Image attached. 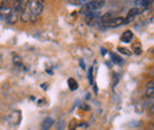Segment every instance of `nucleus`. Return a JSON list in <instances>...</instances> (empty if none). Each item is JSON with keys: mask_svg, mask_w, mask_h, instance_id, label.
<instances>
[{"mask_svg": "<svg viewBox=\"0 0 154 130\" xmlns=\"http://www.w3.org/2000/svg\"><path fill=\"white\" fill-rule=\"evenodd\" d=\"M147 88H154V80H151V82H148V84H147Z\"/></svg>", "mask_w": 154, "mask_h": 130, "instance_id": "6ab92c4d", "label": "nucleus"}, {"mask_svg": "<svg viewBox=\"0 0 154 130\" xmlns=\"http://www.w3.org/2000/svg\"><path fill=\"white\" fill-rule=\"evenodd\" d=\"M103 5H104V0H91L82 7L81 12L84 14H87L89 12H97L100 8L103 7Z\"/></svg>", "mask_w": 154, "mask_h": 130, "instance_id": "f257e3e1", "label": "nucleus"}, {"mask_svg": "<svg viewBox=\"0 0 154 130\" xmlns=\"http://www.w3.org/2000/svg\"><path fill=\"white\" fill-rule=\"evenodd\" d=\"M117 50H119V52H121L123 55H127V56H131L132 55V51L128 50V49H126V47H119Z\"/></svg>", "mask_w": 154, "mask_h": 130, "instance_id": "f8f14e48", "label": "nucleus"}, {"mask_svg": "<svg viewBox=\"0 0 154 130\" xmlns=\"http://www.w3.org/2000/svg\"><path fill=\"white\" fill-rule=\"evenodd\" d=\"M134 52H135V53H136V55H141V52H142V50H141V47H140V46H135Z\"/></svg>", "mask_w": 154, "mask_h": 130, "instance_id": "a211bd4d", "label": "nucleus"}, {"mask_svg": "<svg viewBox=\"0 0 154 130\" xmlns=\"http://www.w3.org/2000/svg\"><path fill=\"white\" fill-rule=\"evenodd\" d=\"M12 13H13V8H12L11 6H8V5H6V4H2V5L0 6V16H4L5 18H7V17H10Z\"/></svg>", "mask_w": 154, "mask_h": 130, "instance_id": "20e7f679", "label": "nucleus"}, {"mask_svg": "<svg viewBox=\"0 0 154 130\" xmlns=\"http://www.w3.org/2000/svg\"><path fill=\"white\" fill-rule=\"evenodd\" d=\"M139 13H141L136 7L134 8H132L129 12H128V14H127V18L125 19V24H128V23H131L132 20H134V18L139 14Z\"/></svg>", "mask_w": 154, "mask_h": 130, "instance_id": "423d86ee", "label": "nucleus"}, {"mask_svg": "<svg viewBox=\"0 0 154 130\" xmlns=\"http://www.w3.org/2000/svg\"><path fill=\"white\" fill-rule=\"evenodd\" d=\"M151 52L153 53V56H154V47H153V49H152V50H151Z\"/></svg>", "mask_w": 154, "mask_h": 130, "instance_id": "4be33fe9", "label": "nucleus"}, {"mask_svg": "<svg viewBox=\"0 0 154 130\" xmlns=\"http://www.w3.org/2000/svg\"><path fill=\"white\" fill-rule=\"evenodd\" d=\"M21 20H23V21H25V23L30 20V16L27 14V12H26V11H23V12H21Z\"/></svg>", "mask_w": 154, "mask_h": 130, "instance_id": "2eb2a0df", "label": "nucleus"}, {"mask_svg": "<svg viewBox=\"0 0 154 130\" xmlns=\"http://www.w3.org/2000/svg\"><path fill=\"white\" fill-rule=\"evenodd\" d=\"M123 24H125V18L116 17V18H113L112 20H109L104 26H107V27H119V26H121Z\"/></svg>", "mask_w": 154, "mask_h": 130, "instance_id": "7ed1b4c3", "label": "nucleus"}, {"mask_svg": "<svg viewBox=\"0 0 154 130\" xmlns=\"http://www.w3.org/2000/svg\"><path fill=\"white\" fill-rule=\"evenodd\" d=\"M54 123H55V121H54L51 117H46V118L43 121V124H42L43 130H49L54 125Z\"/></svg>", "mask_w": 154, "mask_h": 130, "instance_id": "6e6552de", "label": "nucleus"}, {"mask_svg": "<svg viewBox=\"0 0 154 130\" xmlns=\"http://www.w3.org/2000/svg\"><path fill=\"white\" fill-rule=\"evenodd\" d=\"M135 7L140 11V12H142L145 8H147V6L149 5V2H151V0H135Z\"/></svg>", "mask_w": 154, "mask_h": 130, "instance_id": "39448f33", "label": "nucleus"}, {"mask_svg": "<svg viewBox=\"0 0 154 130\" xmlns=\"http://www.w3.org/2000/svg\"><path fill=\"white\" fill-rule=\"evenodd\" d=\"M2 4H4V0H0V6H1Z\"/></svg>", "mask_w": 154, "mask_h": 130, "instance_id": "412c9836", "label": "nucleus"}, {"mask_svg": "<svg viewBox=\"0 0 154 130\" xmlns=\"http://www.w3.org/2000/svg\"><path fill=\"white\" fill-rule=\"evenodd\" d=\"M12 62H13V65H14L16 68H21V66H23V59H21V57L18 56V55H13Z\"/></svg>", "mask_w": 154, "mask_h": 130, "instance_id": "1a4fd4ad", "label": "nucleus"}, {"mask_svg": "<svg viewBox=\"0 0 154 130\" xmlns=\"http://www.w3.org/2000/svg\"><path fill=\"white\" fill-rule=\"evenodd\" d=\"M153 127H154V123H153Z\"/></svg>", "mask_w": 154, "mask_h": 130, "instance_id": "5701e85b", "label": "nucleus"}, {"mask_svg": "<svg viewBox=\"0 0 154 130\" xmlns=\"http://www.w3.org/2000/svg\"><path fill=\"white\" fill-rule=\"evenodd\" d=\"M6 20H7V21H8L10 24H14V23L17 21V16L12 13V14H11L10 17H7V18H6Z\"/></svg>", "mask_w": 154, "mask_h": 130, "instance_id": "ddd939ff", "label": "nucleus"}, {"mask_svg": "<svg viewBox=\"0 0 154 130\" xmlns=\"http://www.w3.org/2000/svg\"><path fill=\"white\" fill-rule=\"evenodd\" d=\"M88 78H89V83H90V84H93V68H90V69H89Z\"/></svg>", "mask_w": 154, "mask_h": 130, "instance_id": "f3484780", "label": "nucleus"}, {"mask_svg": "<svg viewBox=\"0 0 154 130\" xmlns=\"http://www.w3.org/2000/svg\"><path fill=\"white\" fill-rule=\"evenodd\" d=\"M69 1L71 4H74V5H83L85 0H69Z\"/></svg>", "mask_w": 154, "mask_h": 130, "instance_id": "dca6fc26", "label": "nucleus"}, {"mask_svg": "<svg viewBox=\"0 0 154 130\" xmlns=\"http://www.w3.org/2000/svg\"><path fill=\"white\" fill-rule=\"evenodd\" d=\"M149 112H151V115H154V104L151 107V109H149Z\"/></svg>", "mask_w": 154, "mask_h": 130, "instance_id": "aec40b11", "label": "nucleus"}, {"mask_svg": "<svg viewBox=\"0 0 154 130\" xmlns=\"http://www.w3.org/2000/svg\"><path fill=\"white\" fill-rule=\"evenodd\" d=\"M110 57H112L113 63L119 64V65H122V64H123V59L119 56V55H116V53H113V52H112V53H110Z\"/></svg>", "mask_w": 154, "mask_h": 130, "instance_id": "9d476101", "label": "nucleus"}, {"mask_svg": "<svg viewBox=\"0 0 154 130\" xmlns=\"http://www.w3.org/2000/svg\"><path fill=\"white\" fill-rule=\"evenodd\" d=\"M68 85H69V89L71 91H75L77 88H78V84H77V82L74 78H69L68 79Z\"/></svg>", "mask_w": 154, "mask_h": 130, "instance_id": "9b49d317", "label": "nucleus"}, {"mask_svg": "<svg viewBox=\"0 0 154 130\" xmlns=\"http://www.w3.org/2000/svg\"><path fill=\"white\" fill-rule=\"evenodd\" d=\"M133 37H134V36H133V32L129 31V30H127V31H125L123 35L121 36V41H123V43H131Z\"/></svg>", "mask_w": 154, "mask_h": 130, "instance_id": "0eeeda50", "label": "nucleus"}, {"mask_svg": "<svg viewBox=\"0 0 154 130\" xmlns=\"http://www.w3.org/2000/svg\"><path fill=\"white\" fill-rule=\"evenodd\" d=\"M146 96L147 97H151V98H154V88H147Z\"/></svg>", "mask_w": 154, "mask_h": 130, "instance_id": "4468645a", "label": "nucleus"}, {"mask_svg": "<svg viewBox=\"0 0 154 130\" xmlns=\"http://www.w3.org/2000/svg\"><path fill=\"white\" fill-rule=\"evenodd\" d=\"M30 13H31V18L32 19H36L38 18L43 11V4L38 1V0H32L30 4Z\"/></svg>", "mask_w": 154, "mask_h": 130, "instance_id": "f03ea898", "label": "nucleus"}]
</instances>
